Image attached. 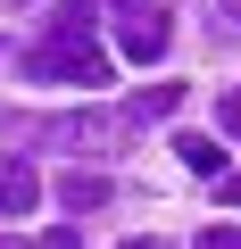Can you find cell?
<instances>
[{"mask_svg": "<svg viewBox=\"0 0 241 249\" xmlns=\"http://www.w3.org/2000/svg\"><path fill=\"white\" fill-rule=\"evenodd\" d=\"M9 142H25V150H116L125 142V116H108V108H75V116H17L9 124Z\"/></svg>", "mask_w": 241, "mask_h": 249, "instance_id": "cell-1", "label": "cell"}, {"mask_svg": "<svg viewBox=\"0 0 241 249\" xmlns=\"http://www.w3.org/2000/svg\"><path fill=\"white\" fill-rule=\"evenodd\" d=\"M108 191H116V183H108V175H92V166H67V175H58V199H67V216H92V208H108Z\"/></svg>", "mask_w": 241, "mask_h": 249, "instance_id": "cell-5", "label": "cell"}, {"mask_svg": "<svg viewBox=\"0 0 241 249\" xmlns=\"http://www.w3.org/2000/svg\"><path fill=\"white\" fill-rule=\"evenodd\" d=\"M75 241H83V232H75V224H50V232H42V241H34V249H75Z\"/></svg>", "mask_w": 241, "mask_h": 249, "instance_id": "cell-11", "label": "cell"}, {"mask_svg": "<svg viewBox=\"0 0 241 249\" xmlns=\"http://www.w3.org/2000/svg\"><path fill=\"white\" fill-rule=\"evenodd\" d=\"M216 124H224V133L241 142V91H224V100H216Z\"/></svg>", "mask_w": 241, "mask_h": 249, "instance_id": "cell-10", "label": "cell"}, {"mask_svg": "<svg viewBox=\"0 0 241 249\" xmlns=\"http://www.w3.org/2000/svg\"><path fill=\"white\" fill-rule=\"evenodd\" d=\"M191 249H241V224H208V232H200Z\"/></svg>", "mask_w": 241, "mask_h": 249, "instance_id": "cell-9", "label": "cell"}, {"mask_svg": "<svg viewBox=\"0 0 241 249\" xmlns=\"http://www.w3.org/2000/svg\"><path fill=\"white\" fill-rule=\"evenodd\" d=\"M216 191H224V208H241V175H224V183H216Z\"/></svg>", "mask_w": 241, "mask_h": 249, "instance_id": "cell-12", "label": "cell"}, {"mask_svg": "<svg viewBox=\"0 0 241 249\" xmlns=\"http://www.w3.org/2000/svg\"><path fill=\"white\" fill-rule=\"evenodd\" d=\"M125 249H167V241H125Z\"/></svg>", "mask_w": 241, "mask_h": 249, "instance_id": "cell-16", "label": "cell"}, {"mask_svg": "<svg viewBox=\"0 0 241 249\" xmlns=\"http://www.w3.org/2000/svg\"><path fill=\"white\" fill-rule=\"evenodd\" d=\"M175 158H183L191 175H224V150H216L208 133H183V142H175Z\"/></svg>", "mask_w": 241, "mask_h": 249, "instance_id": "cell-8", "label": "cell"}, {"mask_svg": "<svg viewBox=\"0 0 241 249\" xmlns=\"http://www.w3.org/2000/svg\"><path fill=\"white\" fill-rule=\"evenodd\" d=\"M167 42H175V25H167V9H158V0H150V9H125V17H116V50H125L133 67L167 58Z\"/></svg>", "mask_w": 241, "mask_h": 249, "instance_id": "cell-3", "label": "cell"}, {"mask_svg": "<svg viewBox=\"0 0 241 249\" xmlns=\"http://www.w3.org/2000/svg\"><path fill=\"white\" fill-rule=\"evenodd\" d=\"M125 9H150V0H116V17H125Z\"/></svg>", "mask_w": 241, "mask_h": 249, "instance_id": "cell-15", "label": "cell"}, {"mask_svg": "<svg viewBox=\"0 0 241 249\" xmlns=\"http://www.w3.org/2000/svg\"><path fill=\"white\" fill-rule=\"evenodd\" d=\"M175 108H183V83H142V91H133V116H125V124H150V116H175Z\"/></svg>", "mask_w": 241, "mask_h": 249, "instance_id": "cell-7", "label": "cell"}, {"mask_svg": "<svg viewBox=\"0 0 241 249\" xmlns=\"http://www.w3.org/2000/svg\"><path fill=\"white\" fill-rule=\"evenodd\" d=\"M92 25H100V0H67L50 17V42H92Z\"/></svg>", "mask_w": 241, "mask_h": 249, "instance_id": "cell-6", "label": "cell"}, {"mask_svg": "<svg viewBox=\"0 0 241 249\" xmlns=\"http://www.w3.org/2000/svg\"><path fill=\"white\" fill-rule=\"evenodd\" d=\"M34 199H42V175L25 158H0V216H34Z\"/></svg>", "mask_w": 241, "mask_h": 249, "instance_id": "cell-4", "label": "cell"}, {"mask_svg": "<svg viewBox=\"0 0 241 249\" xmlns=\"http://www.w3.org/2000/svg\"><path fill=\"white\" fill-rule=\"evenodd\" d=\"M17 67H25V83H67V91H100V83L116 75L100 42H42V50H25Z\"/></svg>", "mask_w": 241, "mask_h": 249, "instance_id": "cell-2", "label": "cell"}, {"mask_svg": "<svg viewBox=\"0 0 241 249\" xmlns=\"http://www.w3.org/2000/svg\"><path fill=\"white\" fill-rule=\"evenodd\" d=\"M216 9H224V17H233V25H241V0H216Z\"/></svg>", "mask_w": 241, "mask_h": 249, "instance_id": "cell-13", "label": "cell"}, {"mask_svg": "<svg viewBox=\"0 0 241 249\" xmlns=\"http://www.w3.org/2000/svg\"><path fill=\"white\" fill-rule=\"evenodd\" d=\"M0 9H9V0H0Z\"/></svg>", "mask_w": 241, "mask_h": 249, "instance_id": "cell-17", "label": "cell"}, {"mask_svg": "<svg viewBox=\"0 0 241 249\" xmlns=\"http://www.w3.org/2000/svg\"><path fill=\"white\" fill-rule=\"evenodd\" d=\"M0 249H34V241H17V232H0Z\"/></svg>", "mask_w": 241, "mask_h": 249, "instance_id": "cell-14", "label": "cell"}]
</instances>
